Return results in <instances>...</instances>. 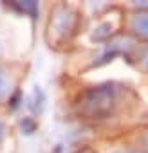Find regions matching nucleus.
I'll use <instances>...</instances> for the list:
<instances>
[{"mask_svg": "<svg viewBox=\"0 0 148 153\" xmlns=\"http://www.w3.org/2000/svg\"><path fill=\"white\" fill-rule=\"evenodd\" d=\"M110 34H112V24L105 22V24H99V25L94 29V33L90 34V38H92L94 42H103V40L110 38Z\"/></svg>", "mask_w": 148, "mask_h": 153, "instance_id": "nucleus-4", "label": "nucleus"}, {"mask_svg": "<svg viewBox=\"0 0 148 153\" xmlns=\"http://www.w3.org/2000/svg\"><path fill=\"white\" fill-rule=\"evenodd\" d=\"M7 90H9V78H7L6 70L0 67V97L6 96V94H7Z\"/></svg>", "mask_w": 148, "mask_h": 153, "instance_id": "nucleus-7", "label": "nucleus"}, {"mask_svg": "<svg viewBox=\"0 0 148 153\" xmlns=\"http://www.w3.org/2000/svg\"><path fill=\"white\" fill-rule=\"evenodd\" d=\"M2 135H4V123L0 121V139H2Z\"/></svg>", "mask_w": 148, "mask_h": 153, "instance_id": "nucleus-10", "label": "nucleus"}, {"mask_svg": "<svg viewBox=\"0 0 148 153\" xmlns=\"http://www.w3.org/2000/svg\"><path fill=\"white\" fill-rule=\"evenodd\" d=\"M117 90L114 83H101L96 87L87 88L80 96V108L85 115L92 119L108 117L116 106Z\"/></svg>", "mask_w": 148, "mask_h": 153, "instance_id": "nucleus-1", "label": "nucleus"}, {"mask_svg": "<svg viewBox=\"0 0 148 153\" xmlns=\"http://www.w3.org/2000/svg\"><path fill=\"white\" fill-rule=\"evenodd\" d=\"M43 101H45V96H43V92L36 87L34 88V92H33V110L34 112H42V108H43Z\"/></svg>", "mask_w": 148, "mask_h": 153, "instance_id": "nucleus-6", "label": "nucleus"}, {"mask_svg": "<svg viewBox=\"0 0 148 153\" xmlns=\"http://www.w3.org/2000/svg\"><path fill=\"white\" fill-rule=\"evenodd\" d=\"M15 11L22 13V15H27L31 18H36L38 13H40V4L34 2V0H13L9 4Z\"/></svg>", "mask_w": 148, "mask_h": 153, "instance_id": "nucleus-2", "label": "nucleus"}, {"mask_svg": "<svg viewBox=\"0 0 148 153\" xmlns=\"http://www.w3.org/2000/svg\"><path fill=\"white\" fill-rule=\"evenodd\" d=\"M20 103H22V92L16 90L13 96H9V108H11V110H16V108L20 106Z\"/></svg>", "mask_w": 148, "mask_h": 153, "instance_id": "nucleus-8", "label": "nucleus"}, {"mask_svg": "<svg viewBox=\"0 0 148 153\" xmlns=\"http://www.w3.org/2000/svg\"><path fill=\"white\" fill-rule=\"evenodd\" d=\"M143 63L148 67V49H146V51H144V54H143Z\"/></svg>", "mask_w": 148, "mask_h": 153, "instance_id": "nucleus-9", "label": "nucleus"}, {"mask_svg": "<svg viewBox=\"0 0 148 153\" xmlns=\"http://www.w3.org/2000/svg\"><path fill=\"white\" fill-rule=\"evenodd\" d=\"M36 128H38V123H36L33 117H24V119L20 121V131H22L24 135H33V133L36 131Z\"/></svg>", "mask_w": 148, "mask_h": 153, "instance_id": "nucleus-5", "label": "nucleus"}, {"mask_svg": "<svg viewBox=\"0 0 148 153\" xmlns=\"http://www.w3.org/2000/svg\"><path fill=\"white\" fill-rule=\"evenodd\" d=\"M132 29L143 36H148V11L146 13H139L132 18Z\"/></svg>", "mask_w": 148, "mask_h": 153, "instance_id": "nucleus-3", "label": "nucleus"}]
</instances>
